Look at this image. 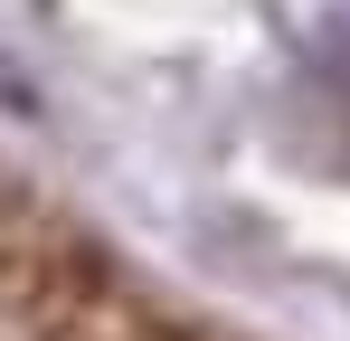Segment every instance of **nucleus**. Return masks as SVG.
Listing matches in <instances>:
<instances>
[]
</instances>
